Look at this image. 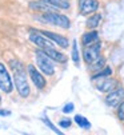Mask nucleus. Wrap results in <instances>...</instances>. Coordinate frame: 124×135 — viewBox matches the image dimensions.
Segmentation results:
<instances>
[{
    "label": "nucleus",
    "mask_w": 124,
    "mask_h": 135,
    "mask_svg": "<svg viewBox=\"0 0 124 135\" xmlns=\"http://www.w3.org/2000/svg\"><path fill=\"white\" fill-rule=\"evenodd\" d=\"M104 63H106V60L103 59V57H100V59H97L95 63H93V66H92V70H101L103 67H104Z\"/></svg>",
    "instance_id": "obj_20"
},
{
    "label": "nucleus",
    "mask_w": 124,
    "mask_h": 135,
    "mask_svg": "<svg viewBox=\"0 0 124 135\" xmlns=\"http://www.w3.org/2000/svg\"><path fill=\"white\" fill-rule=\"evenodd\" d=\"M52 60H56V62H61V63H64L66 60H67V57H66V55L64 54H61V52H59V51H56L53 47H49V48H44L43 50Z\"/></svg>",
    "instance_id": "obj_12"
},
{
    "label": "nucleus",
    "mask_w": 124,
    "mask_h": 135,
    "mask_svg": "<svg viewBox=\"0 0 124 135\" xmlns=\"http://www.w3.org/2000/svg\"><path fill=\"white\" fill-rule=\"evenodd\" d=\"M0 90L4 91L6 94H9L13 90V83L12 79L3 63H0Z\"/></svg>",
    "instance_id": "obj_5"
},
{
    "label": "nucleus",
    "mask_w": 124,
    "mask_h": 135,
    "mask_svg": "<svg viewBox=\"0 0 124 135\" xmlns=\"http://www.w3.org/2000/svg\"><path fill=\"white\" fill-rule=\"evenodd\" d=\"M75 122L81 127V128H90L91 127V124H90V122L84 118V117H81V115H76V117H75Z\"/></svg>",
    "instance_id": "obj_17"
},
{
    "label": "nucleus",
    "mask_w": 124,
    "mask_h": 135,
    "mask_svg": "<svg viewBox=\"0 0 124 135\" xmlns=\"http://www.w3.org/2000/svg\"><path fill=\"white\" fill-rule=\"evenodd\" d=\"M47 3H49L51 6L60 8V9H68L70 8V2L68 0H46Z\"/></svg>",
    "instance_id": "obj_15"
},
{
    "label": "nucleus",
    "mask_w": 124,
    "mask_h": 135,
    "mask_svg": "<svg viewBox=\"0 0 124 135\" xmlns=\"http://www.w3.org/2000/svg\"><path fill=\"white\" fill-rule=\"evenodd\" d=\"M123 100H124V88H120V87H117L116 90L111 91L107 95V98H106V103L110 107H116Z\"/></svg>",
    "instance_id": "obj_6"
},
{
    "label": "nucleus",
    "mask_w": 124,
    "mask_h": 135,
    "mask_svg": "<svg viewBox=\"0 0 124 135\" xmlns=\"http://www.w3.org/2000/svg\"><path fill=\"white\" fill-rule=\"evenodd\" d=\"M112 74V71H111V68H106L104 71H100V72H97V74H95L93 76H92V79H97V78H101V76H104V78H106V76H110Z\"/></svg>",
    "instance_id": "obj_18"
},
{
    "label": "nucleus",
    "mask_w": 124,
    "mask_h": 135,
    "mask_svg": "<svg viewBox=\"0 0 124 135\" xmlns=\"http://www.w3.org/2000/svg\"><path fill=\"white\" fill-rule=\"evenodd\" d=\"M43 120H44V123H46V124H47L48 127H51V130H53V131H55L56 134H61V132H60V131H59V130H57V128H56V127H55V126H53V124H52V123H51V122H49V120H48L47 118H44Z\"/></svg>",
    "instance_id": "obj_22"
},
{
    "label": "nucleus",
    "mask_w": 124,
    "mask_h": 135,
    "mask_svg": "<svg viewBox=\"0 0 124 135\" xmlns=\"http://www.w3.org/2000/svg\"><path fill=\"white\" fill-rule=\"evenodd\" d=\"M72 110H73V104H72V103H68V104H66V107L63 108V112L68 114V112H71Z\"/></svg>",
    "instance_id": "obj_23"
},
{
    "label": "nucleus",
    "mask_w": 124,
    "mask_h": 135,
    "mask_svg": "<svg viewBox=\"0 0 124 135\" xmlns=\"http://www.w3.org/2000/svg\"><path fill=\"white\" fill-rule=\"evenodd\" d=\"M72 59L75 63H79V51H77V43L76 40L73 42V46H72Z\"/></svg>",
    "instance_id": "obj_19"
},
{
    "label": "nucleus",
    "mask_w": 124,
    "mask_h": 135,
    "mask_svg": "<svg viewBox=\"0 0 124 135\" xmlns=\"http://www.w3.org/2000/svg\"><path fill=\"white\" fill-rule=\"evenodd\" d=\"M83 57L87 64H92L97 59H100V43L95 42L93 44L86 46V50L83 51Z\"/></svg>",
    "instance_id": "obj_4"
},
{
    "label": "nucleus",
    "mask_w": 124,
    "mask_h": 135,
    "mask_svg": "<svg viewBox=\"0 0 124 135\" xmlns=\"http://www.w3.org/2000/svg\"><path fill=\"white\" fill-rule=\"evenodd\" d=\"M11 112L9 111H7V110H0V115H2V117H7V115H9Z\"/></svg>",
    "instance_id": "obj_25"
},
{
    "label": "nucleus",
    "mask_w": 124,
    "mask_h": 135,
    "mask_svg": "<svg viewBox=\"0 0 124 135\" xmlns=\"http://www.w3.org/2000/svg\"><path fill=\"white\" fill-rule=\"evenodd\" d=\"M28 75L31 76L33 84H35L39 90H41V88L46 87V79H44V76L35 68V66H32V64L28 66Z\"/></svg>",
    "instance_id": "obj_10"
},
{
    "label": "nucleus",
    "mask_w": 124,
    "mask_h": 135,
    "mask_svg": "<svg viewBox=\"0 0 124 135\" xmlns=\"http://www.w3.org/2000/svg\"><path fill=\"white\" fill-rule=\"evenodd\" d=\"M83 44L84 46H90L95 42H97V32L96 31H91V32H87L83 35V39H81Z\"/></svg>",
    "instance_id": "obj_13"
},
{
    "label": "nucleus",
    "mask_w": 124,
    "mask_h": 135,
    "mask_svg": "<svg viewBox=\"0 0 124 135\" xmlns=\"http://www.w3.org/2000/svg\"><path fill=\"white\" fill-rule=\"evenodd\" d=\"M35 57H36V63H37L39 68L41 70V72L46 74V75H48V76L53 75V72H55L53 62H52V59H51V57H49L43 50H41V48L37 50V51L35 52Z\"/></svg>",
    "instance_id": "obj_2"
},
{
    "label": "nucleus",
    "mask_w": 124,
    "mask_h": 135,
    "mask_svg": "<svg viewBox=\"0 0 124 135\" xmlns=\"http://www.w3.org/2000/svg\"><path fill=\"white\" fill-rule=\"evenodd\" d=\"M0 102H2V96H0Z\"/></svg>",
    "instance_id": "obj_26"
},
{
    "label": "nucleus",
    "mask_w": 124,
    "mask_h": 135,
    "mask_svg": "<svg viewBox=\"0 0 124 135\" xmlns=\"http://www.w3.org/2000/svg\"><path fill=\"white\" fill-rule=\"evenodd\" d=\"M11 67L13 70V76H15V86H16V90L19 92V95L22 98H28L29 95V84L27 82V76H26V71L22 66L20 62H11Z\"/></svg>",
    "instance_id": "obj_1"
},
{
    "label": "nucleus",
    "mask_w": 124,
    "mask_h": 135,
    "mask_svg": "<svg viewBox=\"0 0 124 135\" xmlns=\"http://www.w3.org/2000/svg\"><path fill=\"white\" fill-rule=\"evenodd\" d=\"M100 20H101V16H100L99 13H95V15H92L88 20H87V27L93 30V28H96V27L99 26Z\"/></svg>",
    "instance_id": "obj_16"
},
{
    "label": "nucleus",
    "mask_w": 124,
    "mask_h": 135,
    "mask_svg": "<svg viewBox=\"0 0 124 135\" xmlns=\"http://www.w3.org/2000/svg\"><path fill=\"white\" fill-rule=\"evenodd\" d=\"M117 117H119V119H121V120H124V100L119 104V110H117Z\"/></svg>",
    "instance_id": "obj_21"
},
{
    "label": "nucleus",
    "mask_w": 124,
    "mask_h": 135,
    "mask_svg": "<svg viewBox=\"0 0 124 135\" xmlns=\"http://www.w3.org/2000/svg\"><path fill=\"white\" fill-rule=\"evenodd\" d=\"M40 33H43L44 36H47L48 39H51V40H53L57 46H60L61 48H67L68 47V39L67 37H64V36H61V35H57V33H55V32H49V31H40Z\"/></svg>",
    "instance_id": "obj_11"
},
{
    "label": "nucleus",
    "mask_w": 124,
    "mask_h": 135,
    "mask_svg": "<svg viewBox=\"0 0 124 135\" xmlns=\"http://www.w3.org/2000/svg\"><path fill=\"white\" fill-rule=\"evenodd\" d=\"M99 8V2L96 0H79V11L81 15H90L96 12Z\"/></svg>",
    "instance_id": "obj_8"
},
{
    "label": "nucleus",
    "mask_w": 124,
    "mask_h": 135,
    "mask_svg": "<svg viewBox=\"0 0 124 135\" xmlns=\"http://www.w3.org/2000/svg\"><path fill=\"white\" fill-rule=\"evenodd\" d=\"M60 126H61V127H64V128H66V127H70V126H71V119L61 120V122H60Z\"/></svg>",
    "instance_id": "obj_24"
},
{
    "label": "nucleus",
    "mask_w": 124,
    "mask_h": 135,
    "mask_svg": "<svg viewBox=\"0 0 124 135\" xmlns=\"http://www.w3.org/2000/svg\"><path fill=\"white\" fill-rule=\"evenodd\" d=\"M40 20H43L48 24H53V26H57V27H61V28H70L71 26V22L70 19L64 15H60V13H56V12H46L43 13V16L40 17Z\"/></svg>",
    "instance_id": "obj_3"
},
{
    "label": "nucleus",
    "mask_w": 124,
    "mask_h": 135,
    "mask_svg": "<svg viewBox=\"0 0 124 135\" xmlns=\"http://www.w3.org/2000/svg\"><path fill=\"white\" fill-rule=\"evenodd\" d=\"M116 84H117L116 80H113V79H107V80H104V82L99 86V90L103 91V92H111V91L115 90V86H116Z\"/></svg>",
    "instance_id": "obj_14"
},
{
    "label": "nucleus",
    "mask_w": 124,
    "mask_h": 135,
    "mask_svg": "<svg viewBox=\"0 0 124 135\" xmlns=\"http://www.w3.org/2000/svg\"><path fill=\"white\" fill-rule=\"evenodd\" d=\"M29 8L33 9V11H37V12H56V7L51 6L49 3H47L46 0H33V2L29 3Z\"/></svg>",
    "instance_id": "obj_9"
},
{
    "label": "nucleus",
    "mask_w": 124,
    "mask_h": 135,
    "mask_svg": "<svg viewBox=\"0 0 124 135\" xmlns=\"http://www.w3.org/2000/svg\"><path fill=\"white\" fill-rule=\"evenodd\" d=\"M29 39H31V42L32 43H35L39 48H41V50H44V48H49V47H53V43L51 42V39L48 40V37L47 36H44L43 33H36V32H32L31 35H29Z\"/></svg>",
    "instance_id": "obj_7"
}]
</instances>
